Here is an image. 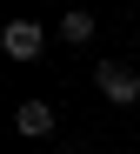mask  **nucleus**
<instances>
[{"mask_svg": "<svg viewBox=\"0 0 140 154\" xmlns=\"http://www.w3.org/2000/svg\"><path fill=\"white\" fill-rule=\"evenodd\" d=\"M0 54H7V60H40L47 54V27H40V20H7Z\"/></svg>", "mask_w": 140, "mask_h": 154, "instance_id": "obj_1", "label": "nucleus"}, {"mask_svg": "<svg viewBox=\"0 0 140 154\" xmlns=\"http://www.w3.org/2000/svg\"><path fill=\"white\" fill-rule=\"evenodd\" d=\"M94 81H100V94L107 100H140V67H120V60H107V67H94Z\"/></svg>", "mask_w": 140, "mask_h": 154, "instance_id": "obj_2", "label": "nucleus"}, {"mask_svg": "<svg viewBox=\"0 0 140 154\" xmlns=\"http://www.w3.org/2000/svg\"><path fill=\"white\" fill-rule=\"evenodd\" d=\"M13 127L27 141H47L53 134V107H47V100H20V107H13Z\"/></svg>", "mask_w": 140, "mask_h": 154, "instance_id": "obj_3", "label": "nucleus"}, {"mask_svg": "<svg viewBox=\"0 0 140 154\" xmlns=\"http://www.w3.org/2000/svg\"><path fill=\"white\" fill-rule=\"evenodd\" d=\"M60 40L87 47V40H94V14H87V7H67V14H60Z\"/></svg>", "mask_w": 140, "mask_h": 154, "instance_id": "obj_4", "label": "nucleus"}]
</instances>
